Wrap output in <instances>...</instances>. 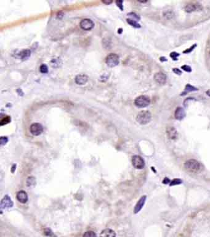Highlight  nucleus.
Wrapping results in <instances>:
<instances>
[{"instance_id":"obj_18","label":"nucleus","mask_w":210,"mask_h":237,"mask_svg":"<svg viewBox=\"0 0 210 237\" xmlns=\"http://www.w3.org/2000/svg\"><path fill=\"white\" fill-rule=\"evenodd\" d=\"M197 90H198V88H195V87H194V86H192V85H190V84H187V85L185 86L184 91L183 93H182V95H186V94L187 93H189V92L194 91H197Z\"/></svg>"},{"instance_id":"obj_14","label":"nucleus","mask_w":210,"mask_h":237,"mask_svg":"<svg viewBox=\"0 0 210 237\" xmlns=\"http://www.w3.org/2000/svg\"><path fill=\"white\" fill-rule=\"evenodd\" d=\"M75 80L76 83L78 85H85V83L88 82V77L86 75H84V74H81V75L77 76L75 77Z\"/></svg>"},{"instance_id":"obj_12","label":"nucleus","mask_w":210,"mask_h":237,"mask_svg":"<svg viewBox=\"0 0 210 237\" xmlns=\"http://www.w3.org/2000/svg\"><path fill=\"white\" fill-rule=\"evenodd\" d=\"M16 198L17 199V200L19 202L21 203H26L28 201V195H27V193L24 191V190H21V191L18 192L16 195Z\"/></svg>"},{"instance_id":"obj_30","label":"nucleus","mask_w":210,"mask_h":237,"mask_svg":"<svg viewBox=\"0 0 210 237\" xmlns=\"http://www.w3.org/2000/svg\"><path fill=\"white\" fill-rule=\"evenodd\" d=\"M165 16L166 18H168V19H171L172 17V14H171V12H170V11H168V12H165V15H164Z\"/></svg>"},{"instance_id":"obj_24","label":"nucleus","mask_w":210,"mask_h":237,"mask_svg":"<svg viewBox=\"0 0 210 237\" xmlns=\"http://www.w3.org/2000/svg\"><path fill=\"white\" fill-rule=\"evenodd\" d=\"M180 56V54H179V53H176V52H172L171 54H170V57L174 60V61H175V60H177V58L179 57Z\"/></svg>"},{"instance_id":"obj_1","label":"nucleus","mask_w":210,"mask_h":237,"mask_svg":"<svg viewBox=\"0 0 210 237\" xmlns=\"http://www.w3.org/2000/svg\"><path fill=\"white\" fill-rule=\"evenodd\" d=\"M152 115L148 111H142L137 115L136 120L141 125H145L150 122Z\"/></svg>"},{"instance_id":"obj_9","label":"nucleus","mask_w":210,"mask_h":237,"mask_svg":"<svg viewBox=\"0 0 210 237\" xmlns=\"http://www.w3.org/2000/svg\"><path fill=\"white\" fill-rule=\"evenodd\" d=\"M154 79L155 82L160 85H165L166 83L167 77L165 74L163 72H157L155 74Z\"/></svg>"},{"instance_id":"obj_19","label":"nucleus","mask_w":210,"mask_h":237,"mask_svg":"<svg viewBox=\"0 0 210 237\" xmlns=\"http://www.w3.org/2000/svg\"><path fill=\"white\" fill-rule=\"evenodd\" d=\"M126 21H127V22L128 23V24L131 26H133V27H134L135 28H140V25L139 24V23H138L136 21H134L133 19H127Z\"/></svg>"},{"instance_id":"obj_34","label":"nucleus","mask_w":210,"mask_h":237,"mask_svg":"<svg viewBox=\"0 0 210 237\" xmlns=\"http://www.w3.org/2000/svg\"><path fill=\"white\" fill-rule=\"evenodd\" d=\"M206 93H207V95L208 96H209L210 97V90H208V91H207Z\"/></svg>"},{"instance_id":"obj_25","label":"nucleus","mask_w":210,"mask_h":237,"mask_svg":"<svg viewBox=\"0 0 210 237\" xmlns=\"http://www.w3.org/2000/svg\"><path fill=\"white\" fill-rule=\"evenodd\" d=\"M196 46H197V44H194V45H193L190 48H188V49H187L186 50L184 51L183 53H185V54H188V53L192 52V51L195 49V48L196 47Z\"/></svg>"},{"instance_id":"obj_27","label":"nucleus","mask_w":210,"mask_h":237,"mask_svg":"<svg viewBox=\"0 0 210 237\" xmlns=\"http://www.w3.org/2000/svg\"><path fill=\"white\" fill-rule=\"evenodd\" d=\"M172 71L174 72L176 74H177V75H178V76H181V74H182V72L180 70V69H179L178 68H174L172 69Z\"/></svg>"},{"instance_id":"obj_5","label":"nucleus","mask_w":210,"mask_h":237,"mask_svg":"<svg viewBox=\"0 0 210 237\" xmlns=\"http://www.w3.org/2000/svg\"><path fill=\"white\" fill-rule=\"evenodd\" d=\"M132 164L136 169H141L144 168L145 162L142 157L136 155L132 157Z\"/></svg>"},{"instance_id":"obj_17","label":"nucleus","mask_w":210,"mask_h":237,"mask_svg":"<svg viewBox=\"0 0 210 237\" xmlns=\"http://www.w3.org/2000/svg\"><path fill=\"white\" fill-rule=\"evenodd\" d=\"M30 54H31L30 50H29V49H26L24 50H22V52H20L19 53V56L20 58V59L24 60V59H28L30 56Z\"/></svg>"},{"instance_id":"obj_10","label":"nucleus","mask_w":210,"mask_h":237,"mask_svg":"<svg viewBox=\"0 0 210 237\" xmlns=\"http://www.w3.org/2000/svg\"><path fill=\"white\" fill-rule=\"evenodd\" d=\"M13 206V202L11 200V199L10 198V196H5L4 197V198L2 199L1 203V206L2 210H6V209H9L12 207Z\"/></svg>"},{"instance_id":"obj_28","label":"nucleus","mask_w":210,"mask_h":237,"mask_svg":"<svg viewBox=\"0 0 210 237\" xmlns=\"http://www.w3.org/2000/svg\"><path fill=\"white\" fill-rule=\"evenodd\" d=\"M8 140H7V138L5 137H3L1 138V145H5V144L7 142Z\"/></svg>"},{"instance_id":"obj_4","label":"nucleus","mask_w":210,"mask_h":237,"mask_svg":"<svg viewBox=\"0 0 210 237\" xmlns=\"http://www.w3.org/2000/svg\"><path fill=\"white\" fill-rule=\"evenodd\" d=\"M120 63L119 56L115 53H111L108 55L106 59V63L108 66L114 67L118 65Z\"/></svg>"},{"instance_id":"obj_23","label":"nucleus","mask_w":210,"mask_h":237,"mask_svg":"<svg viewBox=\"0 0 210 237\" xmlns=\"http://www.w3.org/2000/svg\"><path fill=\"white\" fill-rule=\"evenodd\" d=\"M182 183V180L180 179H176L172 180L171 182L170 183V186H173V185H179Z\"/></svg>"},{"instance_id":"obj_22","label":"nucleus","mask_w":210,"mask_h":237,"mask_svg":"<svg viewBox=\"0 0 210 237\" xmlns=\"http://www.w3.org/2000/svg\"><path fill=\"white\" fill-rule=\"evenodd\" d=\"M40 71L43 74H46L48 72V68L46 65L42 64L40 67Z\"/></svg>"},{"instance_id":"obj_31","label":"nucleus","mask_w":210,"mask_h":237,"mask_svg":"<svg viewBox=\"0 0 210 237\" xmlns=\"http://www.w3.org/2000/svg\"><path fill=\"white\" fill-rule=\"evenodd\" d=\"M116 3H117V6L119 7L121 10L123 11V1H116Z\"/></svg>"},{"instance_id":"obj_32","label":"nucleus","mask_w":210,"mask_h":237,"mask_svg":"<svg viewBox=\"0 0 210 237\" xmlns=\"http://www.w3.org/2000/svg\"><path fill=\"white\" fill-rule=\"evenodd\" d=\"M170 182H170V179H169L167 178V177L164 179V180H163V183H166V184H167V183H170Z\"/></svg>"},{"instance_id":"obj_11","label":"nucleus","mask_w":210,"mask_h":237,"mask_svg":"<svg viewBox=\"0 0 210 237\" xmlns=\"http://www.w3.org/2000/svg\"><path fill=\"white\" fill-rule=\"evenodd\" d=\"M166 133L168 138L171 140H176L178 137V132L177 130L173 127H169L166 129Z\"/></svg>"},{"instance_id":"obj_7","label":"nucleus","mask_w":210,"mask_h":237,"mask_svg":"<svg viewBox=\"0 0 210 237\" xmlns=\"http://www.w3.org/2000/svg\"><path fill=\"white\" fill-rule=\"evenodd\" d=\"M80 25L82 29L88 31L93 29L94 26V24L93 21L89 19H84L80 22Z\"/></svg>"},{"instance_id":"obj_2","label":"nucleus","mask_w":210,"mask_h":237,"mask_svg":"<svg viewBox=\"0 0 210 237\" xmlns=\"http://www.w3.org/2000/svg\"><path fill=\"white\" fill-rule=\"evenodd\" d=\"M184 166L187 170L192 172H197L200 169V163L195 159H190L186 161Z\"/></svg>"},{"instance_id":"obj_21","label":"nucleus","mask_w":210,"mask_h":237,"mask_svg":"<svg viewBox=\"0 0 210 237\" xmlns=\"http://www.w3.org/2000/svg\"><path fill=\"white\" fill-rule=\"evenodd\" d=\"M11 122V117L10 116H6V117H4V118H3L1 120V125H6L7 124Z\"/></svg>"},{"instance_id":"obj_20","label":"nucleus","mask_w":210,"mask_h":237,"mask_svg":"<svg viewBox=\"0 0 210 237\" xmlns=\"http://www.w3.org/2000/svg\"><path fill=\"white\" fill-rule=\"evenodd\" d=\"M82 237H97V235L93 231L89 230L85 232Z\"/></svg>"},{"instance_id":"obj_15","label":"nucleus","mask_w":210,"mask_h":237,"mask_svg":"<svg viewBox=\"0 0 210 237\" xmlns=\"http://www.w3.org/2000/svg\"><path fill=\"white\" fill-rule=\"evenodd\" d=\"M175 118L177 120H180L183 119L185 116V111L184 110V109L182 108H181V107H178V108L175 111Z\"/></svg>"},{"instance_id":"obj_16","label":"nucleus","mask_w":210,"mask_h":237,"mask_svg":"<svg viewBox=\"0 0 210 237\" xmlns=\"http://www.w3.org/2000/svg\"><path fill=\"white\" fill-rule=\"evenodd\" d=\"M100 237H116V233L112 229H106L100 232Z\"/></svg>"},{"instance_id":"obj_8","label":"nucleus","mask_w":210,"mask_h":237,"mask_svg":"<svg viewBox=\"0 0 210 237\" xmlns=\"http://www.w3.org/2000/svg\"><path fill=\"white\" fill-rule=\"evenodd\" d=\"M184 9L187 12H192L195 11L200 10V9H202V7L200 4L197 3H190L186 4Z\"/></svg>"},{"instance_id":"obj_13","label":"nucleus","mask_w":210,"mask_h":237,"mask_svg":"<svg viewBox=\"0 0 210 237\" xmlns=\"http://www.w3.org/2000/svg\"><path fill=\"white\" fill-rule=\"evenodd\" d=\"M146 198H147V197H146L145 196H142L140 198V199H139V200L138 201V202L137 203L136 205L135 206V207H134V212L135 214L139 212L141 210H142V208L144 206V204L145 203Z\"/></svg>"},{"instance_id":"obj_6","label":"nucleus","mask_w":210,"mask_h":237,"mask_svg":"<svg viewBox=\"0 0 210 237\" xmlns=\"http://www.w3.org/2000/svg\"><path fill=\"white\" fill-rule=\"evenodd\" d=\"M30 131L33 135L38 136L43 133V127L39 123H33V124L31 125L30 127Z\"/></svg>"},{"instance_id":"obj_3","label":"nucleus","mask_w":210,"mask_h":237,"mask_svg":"<svg viewBox=\"0 0 210 237\" xmlns=\"http://www.w3.org/2000/svg\"><path fill=\"white\" fill-rule=\"evenodd\" d=\"M150 103V100L147 96L145 95H141L138 97H137L135 101L134 104L135 105L138 107V108H145L149 105Z\"/></svg>"},{"instance_id":"obj_33","label":"nucleus","mask_w":210,"mask_h":237,"mask_svg":"<svg viewBox=\"0 0 210 237\" xmlns=\"http://www.w3.org/2000/svg\"><path fill=\"white\" fill-rule=\"evenodd\" d=\"M102 3H105V4H110V3H112V1H102Z\"/></svg>"},{"instance_id":"obj_29","label":"nucleus","mask_w":210,"mask_h":237,"mask_svg":"<svg viewBox=\"0 0 210 237\" xmlns=\"http://www.w3.org/2000/svg\"><path fill=\"white\" fill-rule=\"evenodd\" d=\"M127 15L131 16V17H133L134 18H135L136 19H137V20H139V19H140V17H139V16L138 15H137L136 14H135V13H134V12L130 13V14H127Z\"/></svg>"},{"instance_id":"obj_26","label":"nucleus","mask_w":210,"mask_h":237,"mask_svg":"<svg viewBox=\"0 0 210 237\" xmlns=\"http://www.w3.org/2000/svg\"><path fill=\"white\" fill-rule=\"evenodd\" d=\"M181 69H183V70L185 71V72H192L191 67H190L189 66H187V65H184V66H182L181 67Z\"/></svg>"}]
</instances>
